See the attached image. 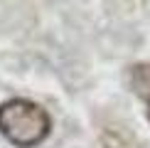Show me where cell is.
Segmentation results:
<instances>
[{
  "instance_id": "cell-1",
  "label": "cell",
  "mask_w": 150,
  "mask_h": 148,
  "mask_svg": "<svg viewBox=\"0 0 150 148\" xmlns=\"http://www.w3.org/2000/svg\"><path fill=\"white\" fill-rule=\"evenodd\" d=\"M52 119L47 109L30 99H10L0 104V133L15 148H35L49 136Z\"/></svg>"
},
{
  "instance_id": "cell-2",
  "label": "cell",
  "mask_w": 150,
  "mask_h": 148,
  "mask_svg": "<svg viewBox=\"0 0 150 148\" xmlns=\"http://www.w3.org/2000/svg\"><path fill=\"white\" fill-rule=\"evenodd\" d=\"M128 82H130V89L140 99H150V64H145V62L133 64L128 72Z\"/></svg>"
},
{
  "instance_id": "cell-3",
  "label": "cell",
  "mask_w": 150,
  "mask_h": 148,
  "mask_svg": "<svg viewBox=\"0 0 150 148\" xmlns=\"http://www.w3.org/2000/svg\"><path fill=\"white\" fill-rule=\"evenodd\" d=\"M145 101H148V121H150V99H145Z\"/></svg>"
}]
</instances>
